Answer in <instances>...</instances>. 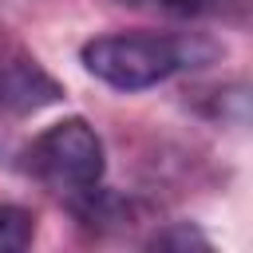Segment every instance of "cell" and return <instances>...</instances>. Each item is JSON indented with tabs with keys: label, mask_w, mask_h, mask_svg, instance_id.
<instances>
[{
	"label": "cell",
	"mask_w": 253,
	"mask_h": 253,
	"mask_svg": "<svg viewBox=\"0 0 253 253\" xmlns=\"http://www.w3.org/2000/svg\"><path fill=\"white\" fill-rule=\"evenodd\" d=\"M217 47L198 36H166V32H107L79 47V63L87 75L115 91H146L166 83L170 75L213 59Z\"/></svg>",
	"instance_id": "cell-1"
},
{
	"label": "cell",
	"mask_w": 253,
	"mask_h": 253,
	"mask_svg": "<svg viewBox=\"0 0 253 253\" xmlns=\"http://www.w3.org/2000/svg\"><path fill=\"white\" fill-rule=\"evenodd\" d=\"M24 170L67 210H75L83 198L103 190V170H107L103 138L79 115L59 119L32 138V146L24 150Z\"/></svg>",
	"instance_id": "cell-2"
},
{
	"label": "cell",
	"mask_w": 253,
	"mask_h": 253,
	"mask_svg": "<svg viewBox=\"0 0 253 253\" xmlns=\"http://www.w3.org/2000/svg\"><path fill=\"white\" fill-rule=\"evenodd\" d=\"M36 237V213L12 202H0V253H20Z\"/></svg>",
	"instance_id": "cell-3"
},
{
	"label": "cell",
	"mask_w": 253,
	"mask_h": 253,
	"mask_svg": "<svg viewBox=\"0 0 253 253\" xmlns=\"http://www.w3.org/2000/svg\"><path fill=\"white\" fill-rule=\"evenodd\" d=\"M150 245L154 249H190V245H210V237L202 233V229H194L190 221H174V225H166V229H158L154 237H150Z\"/></svg>",
	"instance_id": "cell-4"
},
{
	"label": "cell",
	"mask_w": 253,
	"mask_h": 253,
	"mask_svg": "<svg viewBox=\"0 0 253 253\" xmlns=\"http://www.w3.org/2000/svg\"><path fill=\"white\" fill-rule=\"evenodd\" d=\"M130 8H150V12H166V16H198L210 8V0H119Z\"/></svg>",
	"instance_id": "cell-5"
},
{
	"label": "cell",
	"mask_w": 253,
	"mask_h": 253,
	"mask_svg": "<svg viewBox=\"0 0 253 253\" xmlns=\"http://www.w3.org/2000/svg\"><path fill=\"white\" fill-rule=\"evenodd\" d=\"M0 59H4V55H0Z\"/></svg>",
	"instance_id": "cell-6"
}]
</instances>
